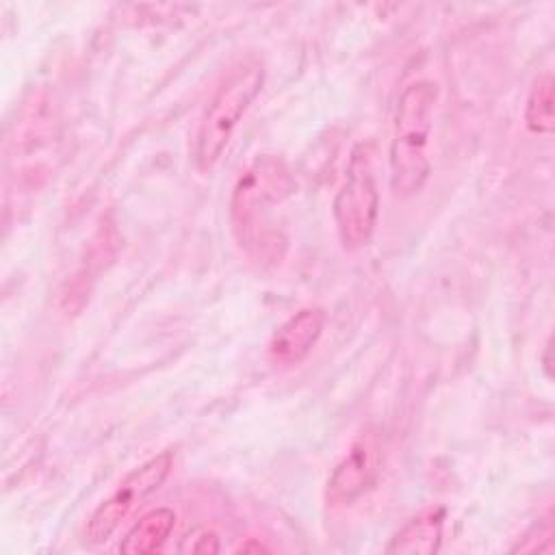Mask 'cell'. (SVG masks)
<instances>
[{
  "label": "cell",
  "mask_w": 555,
  "mask_h": 555,
  "mask_svg": "<svg viewBox=\"0 0 555 555\" xmlns=\"http://www.w3.org/2000/svg\"><path fill=\"white\" fill-rule=\"evenodd\" d=\"M327 314L319 306H306L291 314L271 336L267 356L275 369H293L308 358L325 330Z\"/></svg>",
  "instance_id": "7"
},
{
  "label": "cell",
  "mask_w": 555,
  "mask_h": 555,
  "mask_svg": "<svg viewBox=\"0 0 555 555\" xmlns=\"http://www.w3.org/2000/svg\"><path fill=\"white\" fill-rule=\"evenodd\" d=\"M264 85V63L258 56L243 59L219 85L210 98L195 134V165L210 171L221 158L225 145L249 104Z\"/></svg>",
  "instance_id": "2"
},
{
  "label": "cell",
  "mask_w": 555,
  "mask_h": 555,
  "mask_svg": "<svg viewBox=\"0 0 555 555\" xmlns=\"http://www.w3.org/2000/svg\"><path fill=\"white\" fill-rule=\"evenodd\" d=\"M438 87L431 80L410 82L395 108L390 141V189L397 197L416 195L431 173L429 134Z\"/></svg>",
  "instance_id": "1"
},
{
  "label": "cell",
  "mask_w": 555,
  "mask_h": 555,
  "mask_svg": "<svg viewBox=\"0 0 555 555\" xmlns=\"http://www.w3.org/2000/svg\"><path fill=\"white\" fill-rule=\"evenodd\" d=\"M176 527V514L169 507L145 512L119 542L124 555H152L165 546Z\"/></svg>",
  "instance_id": "9"
},
{
  "label": "cell",
  "mask_w": 555,
  "mask_h": 555,
  "mask_svg": "<svg viewBox=\"0 0 555 555\" xmlns=\"http://www.w3.org/2000/svg\"><path fill=\"white\" fill-rule=\"evenodd\" d=\"M444 509L431 507L412 516L386 544L388 555H434L442 542Z\"/></svg>",
  "instance_id": "8"
},
{
  "label": "cell",
  "mask_w": 555,
  "mask_h": 555,
  "mask_svg": "<svg viewBox=\"0 0 555 555\" xmlns=\"http://www.w3.org/2000/svg\"><path fill=\"white\" fill-rule=\"evenodd\" d=\"M295 189L293 176L282 158L273 154L258 156L238 178L232 202H230V217L236 236L249 241L256 234V223L262 219L271 206L286 199Z\"/></svg>",
  "instance_id": "3"
},
{
  "label": "cell",
  "mask_w": 555,
  "mask_h": 555,
  "mask_svg": "<svg viewBox=\"0 0 555 555\" xmlns=\"http://www.w3.org/2000/svg\"><path fill=\"white\" fill-rule=\"evenodd\" d=\"M555 82L551 74H542L533 80L525 102V124L535 134H551L555 128V108H553Z\"/></svg>",
  "instance_id": "10"
},
{
  "label": "cell",
  "mask_w": 555,
  "mask_h": 555,
  "mask_svg": "<svg viewBox=\"0 0 555 555\" xmlns=\"http://www.w3.org/2000/svg\"><path fill=\"white\" fill-rule=\"evenodd\" d=\"M332 212L345 249L369 245L379 217V193L364 147L353 152L347 178L334 197Z\"/></svg>",
  "instance_id": "4"
},
{
  "label": "cell",
  "mask_w": 555,
  "mask_h": 555,
  "mask_svg": "<svg viewBox=\"0 0 555 555\" xmlns=\"http://www.w3.org/2000/svg\"><path fill=\"white\" fill-rule=\"evenodd\" d=\"M178 551L180 553H206V555H210V553H219L221 544H219V538H217L215 531L204 529V527H193L180 540Z\"/></svg>",
  "instance_id": "11"
},
{
  "label": "cell",
  "mask_w": 555,
  "mask_h": 555,
  "mask_svg": "<svg viewBox=\"0 0 555 555\" xmlns=\"http://www.w3.org/2000/svg\"><path fill=\"white\" fill-rule=\"evenodd\" d=\"M379 466L382 451L377 440L362 436L334 466L325 486V501L332 507H347L356 503L375 483Z\"/></svg>",
  "instance_id": "6"
},
{
  "label": "cell",
  "mask_w": 555,
  "mask_h": 555,
  "mask_svg": "<svg viewBox=\"0 0 555 555\" xmlns=\"http://www.w3.org/2000/svg\"><path fill=\"white\" fill-rule=\"evenodd\" d=\"M247 551H256V553H260V551H269L267 546H262L260 542H247V544H243V546H238V553H247Z\"/></svg>",
  "instance_id": "13"
},
{
  "label": "cell",
  "mask_w": 555,
  "mask_h": 555,
  "mask_svg": "<svg viewBox=\"0 0 555 555\" xmlns=\"http://www.w3.org/2000/svg\"><path fill=\"white\" fill-rule=\"evenodd\" d=\"M525 535V542L518 544L514 551L522 553H553V520L551 516L542 518L531 531Z\"/></svg>",
  "instance_id": "12"
},
{
  "label": "cell",
  "mask_w": 555,
  "mask_h": 555,
  "mask_svg": "<svg viewBox=\"0 0 555 555\" xmlns=\"http://www.w3.org/2000/svg\"><path fill=\"white\" fill-rule=\"evenodd\" d=\"M173 466V455L171 451H163L134 470H130L119 486L111 492L108 499H104L95 512L91 514L87 529H85V540L89 544H102L106 542L119 525L152 494L156 492L165 479L169 477Z\"/></svg>",
  "instance_id": "5"
}]
</instances>
